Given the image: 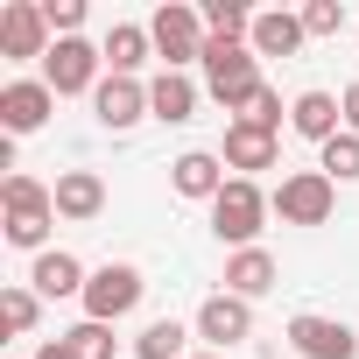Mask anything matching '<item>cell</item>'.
Returning <instances> with one entry per match:
<instances>
[{
  "label": "cell",
  "mask_w": 359,
  "mask_h": 359,
  "mask_svg": "<svg viewBox=\"0 0 359 359\" xmlns=\"http://www.w3.org/2000/svg\"><path fill=\"white\" fill-rule=\"evenodd\" d=\"M92 113H99L106 134H127L134 120H148V85H141V78H106V85L92 92Z\"/></svg>",
  "instance_id": "4fadbf2b"
},
{
  "label": "cell",
  "mask_w": 359,
  "mask_h": 359,
  "mask_svg": "<svg viewBox=\"0 0 359 359\" xmlns=\"http://www.w3.org/2000/svg\"><path fill=\"white\" fill-rule=\"evenodd\" d=\"M317 169L331 176V184H359V134H338L317 148Z\"/></svg>",
  "instance_id": "d4e9b609"
},
{
  "label": "cell",
  "mask_w": 359,
  "mask_h": 359,
  "mask_svg": "<svg viewBox=\"0 0 359 359\" xmlns=\"http://www.w3.org/2000/svg\"><path fill=\"white\" fill-rule=\"evenodd\" d=\"M289 345H296L303 359H359V331H352L345 317H317V310L289 317Z\"/></svg>",
  "instance_id": "30bf717a"
},
{
  "label": "cell",
  "mask_w": 359,
  "mask_h": 359,
  "mask_svg": "<svg viewBox=\"0 0 359 359\" xmlns=\"http://www.w3.org/2000/svg\"><path fill=\"white\" fill-rule=\"evenodd\" d=\"M254 57H296L310 36H303V15H289V8H268V15H254Z\"/></svg>",
  "instance_id": "ffe728a7"
},
{
  "label": "cell",
  "mask_w": 359,
  "mask_h": 359,
  "mask_svg": "<svg viewBox=\"0 0 359 359\" xmlns=\"http://www.w3.org/2000/svg\"><path fill=\"white\" fill-rule=\"evenodd\" d=\"M36 317H43V296H36V289H22V282L0 289V331H8V338H29Z\"/></svg>",
  "instance_id": "7402d4cb"
},
{
  "label": "cell",
  "mask_w": 359,
  "mask_h": 359,
  "mask_svg": "<svg viewBox=\"0 0 359 359\" xmlns=\"http://www.w3.org/2000/svg\"><path fill=\"white\" fill-rule=\"evenodd\" d=\"M191 359H226V352H191Z\"/></svg>",
  "instance_id": "1f68e13d"
},
{
  "label": "cell",
  "mask_w": 359,
  "mask_h": 359,
  "mask_svg": "<svg viewBox=\"0 0 359 359\" xmlns=\"http://www.w3.org/2000/svg\"><path fill=\"white\" fill-rule=\"evenodd\" d=\"M50 113H57V92L43 78H8V85H0V127H8V134H36Z\"/></svg>",
  "instance_id": "8fae6325"
},
{
  "label": "cell",
  "mask_w": 359,
  "mask_h": 359,
  "mask_svg": "<svg viewBox=\"0 0 359 359\" xmlns=\"http://www.w3.org/2000/svg\"><path fill=\"white\" fill-rule=\"evenodd\" d=\"M99 71H106V50H99V43H85V36H64V43H57V50L43 57V85H50L57 99L99 92V85H106Z\"/></svg>",
  "instance_id": "5b68a950"
},
{
  "label": "cell",
  "mask_w": 359,
  "mask_h": 359,
  "mask_svg": "<svg viewBox=\"0 0 359 359\" xmlns=\"http://www.w3.org/2000/svg\"><path fill=\"white\" fill-rule=\"evenodd\" d=\"M169 184H176V198H191V205H212L233 176H226V162L212 155V148H191V155H176L169 162Z\"/></svg>",
  "instance_id": "7c38bea8"
},
{
  "label": "cell",
  "mask_w": 359,
  "mask_h": 359,
  "mask_svg": "<svg viewBox=\"0 0 359 359\" xmlns=\"http://www.w3.org/2000/svg\"><path fill=\"white\" fill-rule=\"evenodd\" d=\"M275 155H282V148H275V134H268V127H254V120H233V127H226L219 162H226V169H240L247 184H254V169H275Z\"/></svg>",
  "instance_id": "5bb4252c"
},
{
  "label": "cell",
  "mask_w": 359,
  "mask_h": 359,
  "mask_svg": "<svg viewBox=\"0 0 359 359\" xmlns=\"http://www.w3.org/2000/svg\"><path fill=\"white\" fill-rule=\"evenodd\" d=\"M205 92L226 106V113H247L254 106V92H261V57H254V43H205Z\"/></svg>",
  "instance_id": "7a4b0ae2"
},
{
  "label": "cell",
  "mask_w": 359,
  "mask_h": 359,
  "mask_svg": "<svg viewBox=\"0 0 359 359\" xmlns=\"http://www.w3.org/2000/svg\"><path fill=\"white\" fill-rule=\"evenodd\" d=\"M338 106H345V134H359V78L338 92Z\"/></svg>",
  "instance_id": "f546056e"
},
{
  "label": "cell",
  "mask_w": 359,
  "mask_h": 359,
  "mask_svg": "<svg viewBox=\"0 0 359 359\" xmlns=\"http://www.w3.org/2000/svg\"><path fill=\"white\" fill-rule=\"evenodd\" d=\"M99 50H106V78H141V64L155 57V36L141 22H113Z\"/></svg>",
  "instance_id": "e0dca14e"
},
{
  "label": "cell",
  "mask_w": 359,
  "mask_h": 359,
  "mask_svg": "<svg viewBox=\"0 0 359 359\" xmlns=\"http://www.w3.org/2000/svg\"><path fill=\"white\" fill-rule=\"evenodd\" d=\"M198 85H191V71H162V78H148V113L155 120H169V127H184V120H198Z\"/></svg>",
  "instance_id": "ac0fdd59"
},
{
  "label": "cell",
  "mask_w": 359,
  "mask_h": 359,
  "mask_svg": "<svg viewBox=\"0 0 359 359\" xmlns=\"http://www.w3.org/2000/svg\"><path fill=\"white\" fill-rule=\"evenodd\" d=\"M184 345H191V331H184V324H176V317H155V324L134 338V359H191Z\"/></svg>",
  "instance_id": "603a6c76"
},
{
  "label": "cell",
  "mask_w": 359,
  "mask_h": 359,
  "mask_svg": "<svg viewBox=\"0 0 359 359\" xmlns=\"http://www.w3.org/2000/svg\"><path fill=\"white\" fill-rule=\"evenodd\" d=\"M50 50H57V36H50L43 0H8V8H0V57L29 64V57H50Z\"/></svg>",
  "instance_id": "ba28073f"
},
{
  "label": "cell",
  "mask_w": 359,
  "mask_h": 359,
  "mask_svg": "<svg viewBox=\"0 0 359 359\" xmlns=\"http://www.w3.org/2000/svg\"><path fill=\"white\" fill-rule=\"evenodd\" d=\"M282 113H289V106H282V92H275V85H261V92H254V106H247L240 120H254V127H268V134H282Z\"/></svg>",
  "instance_id": "83f0119b"
},
{
  "label": "cell",
  "mask_w": 359,
  "mask_h": 359,
  "mask_svg": "<svg viewBox=\"0 0 359 359\" xmlns=\"http://www.w3.org/2000/svg\"><path fill=\"white\" fill-rule=\"evenodd\" d=\"M275 289V254L268 247H240V254H226V296H268Z\"/></svg>",
  "instance_id": "44dd1931"
},
{
  "label": "cell",
  "mask_w": 359,
  "mask_h": 359,
  "mask_svg": "<svg viewBox=\"0 0 359 359\" xmlns=\"http://www.w3.org/2000/svg\"><path fill=\"white\" fill-rule=\"evenodd\" d=\"M85 282H92V268H85L78 254H64V247L36 254V268H29V289H36L43 303H57V296H85Z\"/></svg>",
  "instance_id": "9a60e30c"
},
{
  "label": "cell",
  "mask_w": 359,
  "mask_h": 359,
  "mask_svg": "<svg viewBox=\"0 0 359 359\" xmlns=\"http://www.w3.org/2000/svg\"><path fill=\"white\" fill-rule=\"evenodd\" d=\"M289 127H296L303 141H317V148H324V141H338V134H345V106H338L331 92H296V99H289Z\"/></svg>",
  "instance_id": "2e32d148"
},
{
  "label": "cell",
  "mask_w": 359,
  "mask_h": 359,
  "mask_svg": "<svg viewBox=\"0 0 359 359\" xmlns=\"http://www.w3.org/2000/svg\"><path fill=\"white\" fill-rule=\"evenodd\" d=\"M345 29V0H310L303 8V36H338Z\"/></svg>",
  "instance_id": "4316f807"
},
{
  "label": "cell",
  "mask_w": 359,
  "mask_h": 359,
  "mask_svg": "<svg viewBox=\"0 0 359 359\" xmlns=\"http://www.w3.org/2000/svg\"><path fill=\"white\" fill-rule=\"evenodd\" d=\"M50 226H57V191L50 184H36V176H0V233H8V247H22V254H50L43 240H50Z\"/></svg>",
  "instance_id": "6da1fadb"
},
{
  "label": "cell",
  "mask_w": 359,
  "mask_h": 359,
  "mask_svg": "<svg viewBox=\"0 0 359 359\" xmlns=\"http://www.w3.org/2000/svg\"><path fill=\"white\" fill-rule=\"evenodd\" d=\"M141 296H148L141 268H134V261H106V268H92V282H85V296H78V303H85V317H92V324H120Z\"/></svg>",
  "instance_id": "8992f818"
},
{
  "label": "cell",
  "mask_w": 359,
  "mask_h": 359,
  "mask_svg": "<svg viewBox=\"0 0 359 359\" xmlns=\"http://www.w3.org/2000/svg\"><path fill=\"white\" fill-rule=\"evenodd\" d=\"M43 15H50V36L64 43V36L85 29V0H43Z\"/></svg>",
  "instance_id": "f1b7e54d"
},
{
  "label": "cell",
  "mask_w": 359,
  "mask_h": 359,
  "mask_svg": "<svg viewBox=\"0 0 359 359\" xmlns=\"http://www.w3.org/2000/svg\"><path fill=\"white\" fill-rule=\"evenodd\" d=\"M36 359H78V352H71L64 338H43V345H36Z\"/></svg>",
  "instance_id": "4dcf8cb0"
},
{
  "label": "cell",
  "mask_w": 359,
  "mask_h": 359,
  "mask_svg": "<svg viewBox=\"0 0 359 359\" xmlns=\"http://www.w3.org/2000/svg\"><path fill=\"white\" fill-rule=\"evenodd\" d=\"M50 191H57V219H78V226H85V219L106 212V184H99V169H64Z\"/></svg>",
  "instance_id": "d6986e66"
},
{
  "label": "cell",
  "mask_w": 359,
  "mask_h": 359,
  "mask_svg": "<svg viewBox=\"0 0 359 359\" xmlns=\"http://www.w3.org/2000/svg\"><path fill=\"white\" fill-rule=\"evenodd\" d=\"M191 331H198V338H205L212 352H233V345H247V338H254V303H247V296H226V289H219V296H205V303H198Z\"/></svg>",
  "instance_id": "9c48e42d"
},
{
  "label": "cell",
  "mask_w": 359,
  "mask_h": 359,
  "mask_svg": "<svg viewBox=\"0 0 359 359\" xmlns=\"http://www.w3.org/2000/svg\"><path fill=\"white\" fill-rule=\"evenodd\" d=\"M275 219V198L261 184H247V176H233V184L212 198V233L240 254V247H261V226Z\"/></svg>",
  "instance_id": "3957f363"
},
{
  "label": "cell",
  "mask_w": 359,
  "mask_h": 359,
  "mask_svg": "<svg viewBox=\"0 0 359 359\" xmlns=\"http://www.w3.org/2000/svg\"><path fill=\"white\" fill-rule=\"evenodd\" d=\"M148 36H155V57H162V71L205 64V43H212L205 15H198V8H184V0H169V8H155V15H148Z\"/></svg>",
  "instance_id": "277c9868"
},
{
  "label": "cell",
  "mask_w": 359,
  "mask_h": 359,
  "mask_svg": "<svg viewBox=\"0 0 359 359\" xmlns=\"http://www.w3.org/2000/svg\"><path fill=\"white\" fill-rule=\"evenodd\" d=\"M331 205H338V184H331L324 169H296V176L275 184V219L282 226H324Z\"/></svg>",
  "instance_id": "52a82bcc"
},
{
  "label": "cell",
  "mask_w": 359,
  "mask_h": 359,
  "mask_svg": "<svg viewBox=\"0 0 359 359\" xmlns=\"http://www.w3.org/2000/svg\"><path fill=\"white\" fill-rule=\"evenodd\" d=\"M64 345H71L78 359H113V345H120V338H113V324H92V317H85V324H71V331H64Z\"/></svg>",
  "instance_id": "484cf974"
},
{
  "label": "cell",
  "mask_w": 359,
  "mask_h": 359,
  "mask_svg": "<svg viewBox=\"0 0 359 359\" xmlns=\"http://www.w3.org/2000/svg\"><path fill=\"white\" fill-rule=\"evenodd\" d=\"M198 15H205V29H212L219 43H247V36H254V15L240 8V0H205Z\"/></svg>",
  "instance_id": "cb8c5ba5"
}]
</instances>
